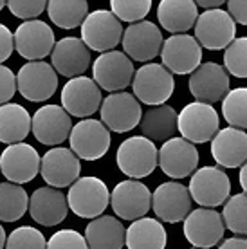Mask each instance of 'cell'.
<instances>
[{"label":"cell","mask_w":247,"mask_h":249,"mask_svg":"<svg viewBox=\"0 0 247 249\" xmlns=\"http://www.w3.org/2000/svg\"><path fill=\"white\" fill-rule=\"evenodd\" d=\"M224 226L231 233H236V237L247 235V193H236L229 197L222 210Z\"/></svg>","instance_id":"e575fe53"},{"label":"cell","mask_w":247,"mask_h":249,"mask_svg":"<svg viewBox=\"0 0 247 249\" xmlns=\"http://www.w3.org/2000/svg\"><path fill=\"white\" fill-rule=\"evenodd\" d=\"M132 89L139 103L150 107L166 105L175 90V80L162 63H144L139 71H136Z\"/></svg>","instance_id":"6da1fadb"},{"label":"cell","mask_w":247,"mask_h":249,"mask_svg":"<svg viewBox=\"0 0 247 249\" xmlns=\"http://www.w3.org/2000/svg\"><path fill=\"white\" fill-rule=\"evenodd\" d=\"M110 206L114 213L124 220L142 218L152 208V192L141 181L126 179L116 184L110 193Z\"/></svg>","instance_id":"ffe728a7"},{"label":"cell","mask_w":247,"mask_h":249,"mask_svg":"<svg viewBox=\"0 0 247 249\" xmlns=\"http://www.w3.org/2000/svg\"><path fill=\"white\" fill-rule=\"evenodd\" d=\"M29 208L27 192L20 184L0 182V220L17 222L24 217Z\"/></svg>","instance_id":"1f68e13d"},{"label":"cell","mask_w":247,"mask_h":249,"mask_svg":"<svg viewBox=\"0 0 247 249\" xmlns=\"http://www.w3.org/2000/svg\"><path fill=\"white\" fill-rule=\"evenodd\" d=\"M190 249H197V248H190Z\"/></svg>","instance_id":"681fc988"},{"label":"cell","mask_w":247,"mask_h":249,"mask_svg":"<svg viewBox=\"0 0 247 249\" xmlns=\"http://www.w3.org/2000/svg\"><path fill=\"white\" fill-rule=\"evenodd\" d=\"M168 233L161 220L142 217L134 220L126 230L124 246L128 249H164Z\"/></svg>","instance_id":"f546056e"},{"label":"cell","mask_w":247,"mask_h":249,"mask_svg":"<svg viewBox=\"0 0 247 249\" xmlns=\"http://www.w3.org/2000/svg\"><path fill=\"white\" fill-rule=\"evenodd\" d=\"M195 40L210 51L226 49L236 38V24L224 9H210L198 15L195 22Z\"/></svg>","instance_id":"9c48e42d"},{"label":"cell","mask_w":247,"mask_h":249,"mask_svg":"<svg viewBox=\"0 0 247 249\" xmlns=\"http://www.w3.org/2000/svg\"><path fill=\"white\" fill-rule=\"evenodd\" d=\"M99 110H101V123L116 134L134 130L142 118L141 103L136 100L134 94L124 90L108 94L99 107Z\"/></svg>","instance_id":"7c38bea8"},{"label":"cell","mask_w":247,"mask_h":249,"mask_svg":"<svg viewBox=\"0 0 247 249\" xmlns=\"http://www.w3.org/2000/svg\"><path fill=\"white\" fill-rule=\"evenodd\" d=\"M224 69L235 78H247V36L235 38L224 49Z\"/></svg>","instance_id":"d590c367"},{"label":"cell","mask_w":247,"mask_h":249,"mask_svg":"<svg viewBox=\"0 0 247 249\" xmlns=\"http://www.w3.org/2000/svg\"><path fill=\"white\" fill-rule=\"evenodd\" d=\"M40 174L43 181L51 188L72 186L81 174V162L74 156V152L65 146H54L47 150L40 162Z\"/></svg>","instance_id":"d6986e66"},{"label":"cell","mask_w":247,"mask_h":249,"mask_svg":"<svg viewBox=\"0 0 247 249\" xmlns=\"http://www.w3.org/2000/svg\"><path fill=\"white\" fill-rule=\"evenodd\" d=\"M162 65L172 74H193L202 62V47L192 35H170L161 49Z\"/></svg>","instance_id":"30bf717a"},{"label":"cell","mask_w":247,"mask_h":249,"mask_svg":"<svg viewBox=\"0 0 247 249\" xmlns=\"http://www.w3.org/2000/svg\"><path fill=\"white\" fill-rule=\"evenodd\" d=\"M42 157L35 146L27 143L9 144L0 156V174L13 184L31 182L40 174Z\"/></svg>","instance_id":"9a60e30c"},{"label":"cell","mask_w":247,"mask_h":249,"mask_svg":"<svg viewBox=\"0 0 247 249\" xmlns=\"http://www.w3.org/2000/svg\"><path fill=\"white\" fill-rule=\"evenodd\" d=\"M197 4V7H204L206 11H210V9H220L224 4V0H198V2H195Z\"/></svg>","instance_id":"f6af8a7d"},{"label":"cell","mask_w":247,"mask_h":249,"mask_svg":"<svg viewBox=\"0 0 247 249\" xmlns=\"http://www.w3.org/2000/svg\"><path fill=\"white\" fill-rule=\"evenodd\" d=\"M121 44H123L124 54L130 60L144 63L154 60L157 54H161L164 40H162V33L157 27V24L150 20H142L137 24H130L124 29Z\"/></svg>","instance_id":"2e32d148"},{"label":"cell","mask_w":247,"mask_h":249,"mask_svg":"<svg viewBox=\"0 0 247 249\" xmlns=\"http://www.w3.org/2000/svg\"><path fill=\"white\" fill-rule=\"evenodd\" d=\"M90 49L81 42V38L76 36L58 40L51 53V65L56 74H62L71 80L83 74L90 65Z\"/></svg>","instance_id":"cb8c5ba5"},{"label":"cell","mask_w":247,"mask_h":249,"mask_svg":"<svg viewBox=\"0 0 247 249\" xmlns=\"http://www.w3.org/2000/svg\"><path fill=\"white\" fill-rule=\"evenodd\" d=\"M222 116L231 128H247V87L231 89L222 100Z\"/></svg>","instance_id":"836d02e7"},{"label":"cell","mask_w":247,"mask_h":249,"mask_svg":"<svg viewBox=\"0 0 247 249\" xmlns=\"http://www.w3.org/2000/svg\"><path fill=\"white\" fill-rule=\"evenodd\" d=\"M58 89V74L47 62H27L17 74V90L27 101H47Z\"/></svg>","instance_id":"8fae6325"},{"label":"cell","mask_w":247,"mask_h":249,"mask_svg":"<svg viewBox=\"0 0 247 249\" xmlns=\"http://www.w3.org/2000/svg\"><path fill=\"white\" fill-rule=\"evenodd\" d=\"M6 7L13 13V17L29 22V20H36V17H40V15L47 9V2H43V0H33V2H7Z\"/></svg>","instance_id":"ab89813d"},{"label":"cell","mask_w":247,"mask_h":249,"mask_svg":"<svg viewBox=\"0 0 247 249\" xmlns=\"http://www.w3.org/2000/svg\"><path fill=\"white\" fill-rule=\"evenodd\" d=\"M228 13L231 15V18L235 20V24L247 25V2H244V0H229Z\"/></svg>","instance_id":"7bdbcfd3"},{"label":"cell","mask_w":247,"mask_h":249,"mask_svg":"<svg viewBox=\"0 0 247 249\" xmlns=\"http://www.w3.org/2000/svg\"><path fill=\"white\" fill-rule=\"evenodd\" d=\"M218 249H247V238L246 237H231L222 240Z\"/></svg>","instance_id":"ee69618b"},{"label":"cell","mask_w":247,"mask_h":249,"mask_svg":"<svg viewBox=\"0 0 247 249\" xmlns=\"http://www.w3.org/2000/svg\"><path fill=\"white\" fill-rule=\"evenodd\" d=\"M47 13L53 24L62 29H74L83 24V20L88 15V4L83 0L74 2H63V0H53L47 4Z\"/></svg>","instance_id":"d6a6232c"},{"label":"cell","mask_w":247,"mask_h":249,"mask_svg":"<svg viewBox=\"0 0 247 249\" xmlns=\"http://www.w3.org/2000/svg\"><path fill=\"white\" fill-rule=\"evenodd\" d=\"M29 213L35 222L45 228L62 224L69 213L67 195L51 186L36 188L29 197Z\"/></svg>","instance_id":"d4e9b609"},{"label":"cell","mask_w":247,"mask_h":249,"mask_svg":"<svg viewBox=\"0 0 247 249\" xmlns=\"http://www.w3.org/2000/svg\"><path fill=\"white\" fill-rule=\"evenodd\" d=\"M103 103L101 89L92 78L78 76L69 80L62 89V107L69 116L88 119Z\"/></svg>","instance_id":"ac0fdd59"},{"label":"cell","mask_w":247,"mask_h":249,"mask_svg":"<svg viewBox=\"0 0 247 249\" xmlns=\"http://www.w3.org/2000/svg\"><path fill=\"white\" fill-rule=\"evenodd\" d=\"M17 92V74L6 65H0V107L6 105Z\"/></svg>","instance_id":"60d3db41"},{"label":"cell","mask_w":247,"mask_h":249,"mask_svg":"<svg viewBox=\"0 0 247 249\" xmlns=\"http://www.w3.org/2000/svg\"><path fill=\"white\" fill-rule=\"evenodd\" d=\"M124 230L123 222L112 215L90 220L85 228V240L88 249H123L124 248Z\"/></svg>","instance_id":"83f0119b"},{"label":"cell","mask_w":247,"mask_h":249,"mask_svg":"<svg viewBox=\"0 0 247 249\" xmlns=\"http://www.w3.org/2000/svg\"><path fill=\"white\" fill-rule=\"evenodd\" d=\"M6 231H4V228H2V224H0V249L6 248Z\"/></svg>","instance_id":"7dc6e473"},{"label":"cell","mask_w":247,"mask_h":249,"mask_svg":"<svg viewBox=\"0 0 247 249\" xmlns=\"http://www.w3.org/2000/svg\"><path fill=\"white\" fill-rule=\"evenodd\" d=\"M190 195L200 208L216 210L218 206L226 204L231 193V179L218 166H202L190 179Z\"/></svg>","instance_id":"8992f818"},{"label":"cell","mask_w":247,"mask_h":249,"mask_svg":"<svg viewBox=\"0 0 247 249\" xmlns=\"http://www.w3.org/2000/svg\"><path fill=\"white\" fill-rule=\"evenodd\" d=\"M47 249H88L85 237L76 230H60L49 238Z\"/></svg>","instance_id":"f35d334b"},{"label":"cell","mask_w":247,"mask_h":249,"mask_svg":"<svg viewBox=\"0 0 247 249\" xmlns=\"http://www.w3.org/2000/svg\"><path fill=\"white\" fill-rule=\"evenodd\" d=\"M123 25L116 15L108 9H96L88 13L81 24V42L90 51L108 53L116 51V45L123 38Z\"/></svg>","instance_id":"277c9868"},{"label":"cell","mask_w":247,"mask_h":249,"mask_svg":"<svg viewBox=\"0 0 247 249\" xmlns=\"http://www.w3.org/2000/svg\"><path fill=\"white\" fill-rule=\"evenodd\" d=\"M72 121L62 105H43L31 116V132L38 143L56 146L69 139Z\"/></svg>","instance_id":"7402d4cb"},{"label":"cell","mask_w":247,"mask_h":249,"mask_svg":"<svg viewBox=\"0 0 247 249\" xmlns=\"http://www.w3.org/2000/svg\"><path fill=\"white\" fill-rule=\"evenodd\" d=\"M157 162L170 179L192 177L198 166V150L182 137H172L159 148Z\"/></svg>","instance_id":"603a6c76"},{"label":"cell","mask_w":247,"mask_h":249,"mask_svg":"<svg viewBox=\"0 0 247 249\" xmlns=\"http://www.w3.org/2000/svg\"><path fill=\"white\" fill-rule=\"evenodd\" d=\"M6 249H47V240L42 231L33 226H20L9 233Z\"/></svg>","instance_id":"8d00e7d4"},{"label":"cell","mask_w":247,"mask_h":249,"mask_svg":"<svg viewBox=\"0 0 247 249\" xmlns=\"http://www.w3.org/2000/svg\"><path fill=\"white\" fill-rule=\"evenodd\" d=\"M152 9V2L150 0H134V2H126V0H112L110 11L116 15L119 22H128V24H137L142 22L144 17Z\"/></svg>","instance_id":"74e56055"},{"label":"cell","mask_w":247,"mask_h":249,"mask_svg":"<svg viewBox=\"0 0 247 249\" xmlns=\"http://www.w3.org/2000/svg\"><path fill=\"white\" fill-rule=\"evenodd\" d=\"M15 49L29 62H42L54 49V31L43 20H29L17 27L13 35Z\"/></svg>","instance_id":"5bb4252c"},{"label":"cell","mask_w":247,"mask_h":249,"mask_svg":"<svg viewBox=\"0 0 247 249\" xmlns=\"http://www.w3.org/2000/svg\"><path fill=\"white\" fill-rule=\"evenodd\" d=\"M177 119L179 112L173 107H152L142 114L139 128L142 132V137L150 139L152 143H166L177 132Z\"/></svg>","instance_id":"f1b7e54d"},{"label":"cell","mask_w":247,"mask_h":249,"mask_svg":"<svg viewBox=\"0 0 247 249\" xmlns=\"http://www.w3.org/2000/svg\"><path fill=\"white\" fill-rule=\"evenodd\" d=\"M211 156L222 168H240L247 162V134L238 128H222L211 139Z\"/></svg>","instance_id":"484cf974"},{"label":"cell","mask_w":247,"mask_h":249,"mask_svg":"<svg viewBox=\"0 0 247 249\" xmlns=\"http://www.w3.org/2000/svg\"><path fill=\"white\" fill-rule=\"evenodd\" d=\"M69 210L81 218H98L110 204V192L99 177L85 175L67 193Z\"/></svg>","instance_id":"7a4b0ae2"},{"label":"cell","mask_w":247,"mask_h":249,"mask_svg":"<svg viewBox=\"0 0 247 249\" xmlns=\"http://www.w3.org/2000/svg\"><path fill=\"white\" fill-rule=\"evenodd\" d=\"M4 7H6V2H0V11H2Z\"/></svg>","instance_id":"c3c4849f"},{"label":"cell","mask_w":247,"mask_h":249,"mask_svg":"<svg viewBox=\"0 0 247 249\" xmlns=\"http://www.w3.org/2000/svg\"><path fill=\"white\" fill-rule=\"evenodd\" d=\"M231 90L228 71L215 62L200 63V67L190 76V92L200 103H218Z\"/></svg>","instance_id":"44dd1931"},{"label":"cell","mask_w":247,"mask_h":249,"mask_svg":"<svg viewBox=\"0 0 247 249\" xmlns=\"http://www.w3.org/2000/svg\"><path fill=\"white\" fill-rule=\"evenodd\" d=\"M134 63L121 51H108L99 54L92 63V80L106 92H123L134 80Z\"/></svg>","instance_id":"52a82bcc"},{"label":"cell","mask_w":247,"mask_h":249,"mask_svg":"<svg viewBox=\"0 0 247 249\" xmlns=\"http://www.w3.org/2000/svg\"><path fill=\"white\" fill-rule=\"evenodd\" d=\"M69 143L78 159L98 161L110 148V130L99 119H81L72 126Z\"/></svg>","instance_id":"ba28073f"},{"label":"cell","mask_w":247,"mask_h":249,"mask_svg":"<svg viewBox=\"0 0 247 249\" xmlns=\"http://www.w3.org/2000/svg\"><path fill=\"white\" fill-rule=\"evenodd\" d=\"M220 126V118L213 105L193 101L179 112L177 130L180 132L182 139L192 144H202L211 141L216 136Z\"/></svg>","instance_id":"5b68a950"},{"label":"cell","mask_w":247,"mask_h":249,"mask_svg":"<svg viewBox=\"0 0 247 249\" xmlns=\"http://www.w3.org/2000/svg\"><path fill=\"white\" fill-rule=\"evenodd\" d=\"M13 49H15L13 33L7 29V25L0 24V65L6 62L7 58L11 56Z\"/></svg>","instance_id":"b9f144b4"},{"label":"cell","mask_w":247,"mask_h":249,"mask_svg":"<svg viewBox=\"0 0 247 249\" xmlns=\"http://www.w3.org/2000/svg\"><path fill=\"white\" fill-rule=\"evenodd\" d=\"M192 195L190 190L177 181H168L157 186L152 193V210L157 220L177 224L192 213Z\"/></svg>","instance_id":"4fadbf2b"},{"label":"cell","mask_w":247,"mask_h":249,"mask_svg":"<svg viewBox=\"0 0 247 249\" xmlns=\"http://www.w3.org/2000/svg\"><path fill=\"white\" fill-rule=\"evenodd\" d=\"M157 159H159V152L155 143L142 136L124 139L119 144L118 154H116L118 168L134 181L144 179L154 174V170L159 164Z\"/></svg>","instance_id":"3957f363"},{"label":"cell","mask_w":247,"mask_h":249,"mask_svg":"<svg viewBox=\"0 0 247 249\" xmlns=\"http://www.w3.org/2000/svg\"><path fill=\"white\" fill-rule=\"evenodd\" d=\"M224 233L226 226L222 215L216 210L197 208L184 218V237L197 249L215 248L218 242H222Z\"/></svg>","instance_id":"e0dca14e"},{"label":"cell","mask_w":247,"mask_h":249,"mask_svg":"<svg viewBox=\"0 0 247 249\" xmlns=\"http://www.w3.org/2000/svg\"><path fill=\"white\" fill-rule=\"evenodd\" d=\"M157 18L170 35H186L198 18V7L192 0H162L157 6Z\"/></svg>","instance_id":"4316f807"},{"label":"cell","mask_w":247,"mask_h":249,"mask_svg":"<svg viewBox=\"0 0 247 249\" xmlns=\"http://www.w3.org/2000/svg\"><path fill=\"white\" fill-rule=\"evenodd\" d=\"M238 182H240L244 193H247V162L240 166V174H238Z\"/></svg>","instance_id":"bcb514c9"},{"label":"cell","mask_w":247,"mask_h":249,"mask_svg":"<svg viewBox=\"0 0 247 249\" xmlns=\"http://www.w3.org/2000/svg\"><path fill=\"white\" fill-rule=\"evenodd\" d=\"M31 132V114L18 103H6L0 107V143L17 144Z\"/></svg>","instance_id":"4dcf8cb0"}]
</instances>
